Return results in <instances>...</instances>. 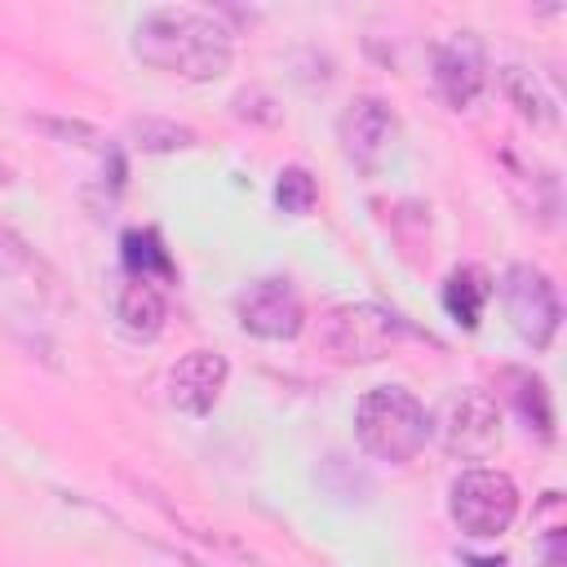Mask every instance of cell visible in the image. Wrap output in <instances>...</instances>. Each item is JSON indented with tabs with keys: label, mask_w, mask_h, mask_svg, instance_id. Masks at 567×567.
Wrapping results in <instances>:
<instances>
[{
	"label": "cell",
	"mask_w": 567,
	"mask_h": 567,
	"mask_svg": "<svg viewBox=\"0 0 567 567\" xmlns=\"http://www.w3.org/2000/svg\"><path fill=\"white\" fill-rule=\"evenodd\" d=\"M447 514L465 536L478 540L501 536L518 518V487L505 470H487V465L461 470L447 487Z\"/></svg>",
	"instance_id": "cell-4"
},
{
	"label": "cell",
	"mask_w": 567,
	"mask_h": 567,
	"mask_svg": "<svg viewBox=\"0 0 567 567\" xmlns=\"http://www.w3.org/2000/svg\"><path fill=\"white\" fill-rule=\"evenodd\" d=\"M115 315H120V328H124L128 337H137V341L159 337V328H164V288H159L155 279L128 275V284L120 288Z\"/></svg>",
	"instance_id": "cell-11"
},
{
	"label": "cell",
	"mask_w": 567,
	"mask_h": 567,
	"mask_svg": "<svg viewBox=\"0 0 567 567\" xmlns=\"http://www.w3.org/2000/svg\"><path fill=\"white\" fill-rule=\"evenodd\" d=\"M235 315L244 323V332L266 337V341H292L306 323V306L297 297V288L279 275L270 279H252L239 297H235Z\"/></svg>",
	"instance_id": "cell-7"
},
{
	"label": "cell",
	"mask_w": 567,
	"mask_h": 567,
	"mask_svg": "<svg viewBox=\"0 0 567 567\" xmlns=\"http://www.w3.org/2000/svg\"><path fill=\"white\" fill-rule=\"evenodd\" d=\"M133 58L146 62L151 71L190 80V84H208L221 80L235 62V44L230 31L221 22H213L208 13L195 9H146L133 27Z\"/></svg>",
	"instance_id": "cell-1"
},
{
	"label": "cell",
	"mask_w": 567,
	"mask_h": 567,
	"mask_svg": "<svg viewBox=\"0 0 567 567\" xmlns=\"http://www.w3.org/2000/svg\"><path fill=\"white\" fill-rule=\"evenodd\" d=\"M487 297H492V279H487L478 266H461V270H452L447 284H443V310H447L461 328H478Z\"/></svg>",
	"instance_id": "cell-12"
},
{
	"label": "cell",
	"mask_w": 567,
	"mask_h": 567,
	"mask_svg": "<svg viewBox=\"0 0 567 567\" xmlns=\"http://www.w3.org/2000/svg\"><path fill=\"white\" fill-rule=\"evenodd\" d=\"M0 182H4V168H0Z\"/></svg>",
	"instance_id": "cell-18"
},
{
	"label": "cell",
	"mask_w": 567,
	"mask_h": 567,
	"mask_svg": "<svg viewBox=\"0 0 567 567\" xmlns=\"http://www.w3.org/2000/svg\"><path fill=\"white\" fill-rule=\"evenodd\" d=\"M505 385H514L509 390V403L518 408V416L527 421V430H536V434H554V408H549V390H545V381L540 377H532V372H523V368H509L505 372Z\"/></svg>",
	"instance_id": "cell-13"
},
{
	"label": "cell",
	"mask_w": 567,
	"mask_h": 567,
	"mask_svg": "<svg viewBox=\"0 0 567 567\" xmlns=\"http://www.w3.org/2000/svg\"><path fill=\"white\" fill-rule=\"evenodd\" d=\"M315 195H319V186H315V177L301 168V164H292V168H284L279 173V182H275V204L284 208V213H310L315 208Z\"/></svg>",
	"instance_id": "cell-16"
},
{
	"label": "cell",
	"mask_w": 567,
	"mask_h": 567,
	"mask_svg": "<svg viewBox=\"0 0 567 567\" xmlns=\"http://www.w3.org/2000/svg\"><path fill=\"white\" fill-rule=\"evenodd\" d=\"M354 434L377 461H412L430 443V412L403 385H377L354 408Z\"/></svg>",
	"instance_id": "cell-2"
},
{
	"label": "cell",
	"mask_w": 567,
	"mask_h": 567,
	"mask_svg": "<svg viewBox=\"0 0 567 567\" xmlns=\"http://www.w3.org/2000/svg\"><path fill=\"white\" fill-rule=\"evenodd\" d=\"M408 332H412L408 319L377 301H346L319 319V346L341 363H377Z\"/></svg>",
	"instance_id": "cell-3"
},
{
	"label": "cell",
	"mask_w": 567,
	"mask_h": 567,
	"mask_svg": "<svg viewBox=\"0 0 567 567\" xmlns=\"http://www.w3.org/2000/svg\"><path fill=\"white\" fill-rule=\"evenodd\" d=\"M430 434H439L452 456L483 461L501 443V408L487 390H456L430 416Z\"/></svg>",
	"instance_id": "cell-5"
},
{
	"label": "cell",
	"mask_w": 567,
	"mask_h": 567,
	"mask_svg": "<svg viewBox=\"0 0 567 567\" xmlns=\"http://www.w3.org/2000/svg\"><path fill=\"white\" fill-rule=\"evenodd\" d=\"M124 261H128V275H142V279H155V284L173 275V261H168L155 230H128L124 235Z\"/></svg>",
	"instance_id": "cell-14"
},
{
	"label": "cell",
	"mask_w": 567,
	"mask_h": 567,
	"mask_svg": "<svg viewBox=\"0 0 567 567\" xmlns=\"http://www.w3.org/2000/svg\"><path fill=\"white\" fill-rule=\"evenodd\" d=\"M226 377H230V363L217 354V350H190L173 363L168 372V399L177 412L186 416H204L213 412V403L221 399L226 390Z\"/></svg>",
	"instance_id": "cell-9"
},
{
	"label": "cell",
	"mask_w": 567,
	"mask_h": 567,
	"mask_svg": "<svg viewBox=\"0 0 567 567\" xmlns=\"http://www.w3.org/2000/svg\"><path fill=\"white\" fill-rule=\"evenodd\" d=\"M337 133H341L346 159L359 164L363 173H377V168L390 159L394 142H399V120H394V111H390L381 97H354V102L341 111Z\"/></svg>",
	"instance_id": "cell-8"
},
{
	"label": "cell",
	"mask_w": 567,
	"mask_h": 567,
	"mask_svg": "<svg viewBox=\"0 0 567 567\" xmlns=\"http://www.w3.org/2000/svg\"><path fill=\"white\" fill-rule=\"evenodd\" d=\"M505 93L514 97V106L527 115V120H536V124H549L554 120V102H549V93L540 89V80L527 71V66H505Z\"/></svg>",
	"instance_id": "cell-15"
},
{
	"label": "cell",
	"mask_w": 567,
	"mask_h": 567,
	"mask_svg": "<svg viewBox=\"0 0 567 567\" xmlns=\"http://www.w3.org/2000/svg\"><path fill=\"white\" fill-rule=\"evenodd\" d=\"M501 301H505V315H509L514 332L532 350H545L554 341L558 319H563V306H558V292H554V284H549L545 270H536L527 261H514L501 275Z\"/></svg>",
	"instance_id": "cell-6"
},
{
	"label": "cell",
	"mask_w": 567,
	"mask_h": 567,
	"mask_svg": "<svg viewBox=\"0 0 567 567\" xmlns=\"http://www.w3.org/2000/svg\"><path fill=\"white\" fill-rule=\"evenodd\" d=\"M434 84H439L443 102L456 106V111H465L483 93L487 62H483V44L470 31L452 35L447 44H439V53H434Z\"/></svg>",
	"instance_id": "cell-10"
},
{
	"label": "cell",
	"mask_w": 567,
	"mask_h": 567,
	"mask_svg": "<svg viewBox=\"0 0 567 567\" xmlns=\"http://www.w3.org/2000/svg\"><path fill=\"white\" fill-rule=\"evenodd\" d=\"M540 549H545V567H563V532H558V527L545 532Z\"/></svg>",
	"instance_id": "cell-17"
}]
</instances>
